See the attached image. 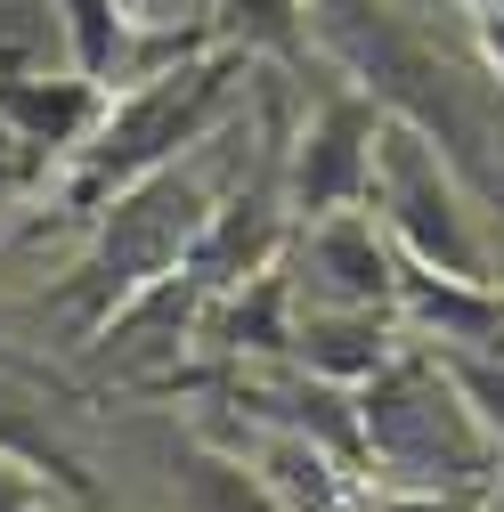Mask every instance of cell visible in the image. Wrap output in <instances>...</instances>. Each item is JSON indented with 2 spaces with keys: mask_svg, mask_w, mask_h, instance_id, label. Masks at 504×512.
Listing matches in <instances>:
<instances>
[{
  "mask_svg": "<svg viewBox=\"0 0 504 512\" xmlns=\"http://www.w3.org/2000/svg\"><path fill=\"white\" fill-rule=\"evenodd\" d=\"M204 228V187H187L179 171H155V179H139V187H122V204H114V228H106V244H98V261L82 269L106 301H122L131 285H147V277H163L179 252H187V236Z\"/></svg>",
  "mask_w": 504,
  "mask_h": 512,
  "instance_id": "obj_2",
  "label": "cell"
},
{
  "mask_svg": "<svg viewBox=\"0 0 504 512\" xmlns=\"http://www.w3.org/2000/svg\"><path fill=\"white\" fill-rule=\"evenodd\" d=\"M220 90H228V66H171V74H155L139 98H122V106L106 114V131L90 139V163H82V179H74V196L98 204V196L139 187L155 163H171V155L212 122Z\"/></svg>",
  "mask_w": 504,
  "mask_h": 512,
  "instance_id": "obj_1",
  "label": "cell"
},
{
  "mask_svg": "<svg viewBox=\"0 0 504 512\" xmlns=\"http://www.w3.org/2000/svg\"><path fill=\"white\" fill-rule=\"evenodd\" d=\"M90 114H98L90 74H82V82H57V90H41V82H0V122L25 131L33 147H66L74 131H90Z\"/></svg>",
  "mask_w": 504,
  "mask_h": 512,
  "instance_id": "obj_3",
  "label": "cell"
},
{
  "mask_svg": "<svg viewBox=\"0 0 504 512\" xmlns=\"http://www.w3.org/2000/svg\"><path fill=\"white\" fill-rule=\"evenodd\" d=\"M0 512H33V480L17 464H0Z\"/></svg>",
  "mask_w": 504,
  "mask_h": 512,
  "instance_id": "obj_6",
  "label": "cell"
},
{
  "mask_svg": "<svg viewBox=\"0 0 504 512\" xmlns=\"http://www.w3.org/2000/svg\"><path fill=\"white\" fill-rule=\"evenodd\" d=\"M391 512H439V504H391Z\"/></svg>",
  "mask_w": 504,
  "mask_h": 512,
  "instance_id": "obj_7",
  "label": "cell"
},
{
  "mask_svg": "<svg viewBox=\"0 0 504 512\" xmlns=\"http://www.w3.org/2000/svg\"><path fill=\"white\" fill-rule=\"evenodd\" d=\"M220 17L236 41H269V49H293V0H220Z\"/></svg>",
  "mask_w": 504,
  "mask_h": 512,
  "instance_id": "obj_5",
  "label": "cell"
},
{
  "mask_svg": "<svg viewBox=\"0 0 504 512\" xmlns=\"http://www.w3.org/2000/svg\"><path fill=\"white\" fill-rule=\"evenodd\" d=\"M358 171H366V155H358V114H334L326 131H318V163H301V204L350 196Z\"/></svg>",
  "mask_w": 504,
  "mask_h": 512,
  "instance_id": "obj_4",
  "label": "cell"
}]
</instances>
